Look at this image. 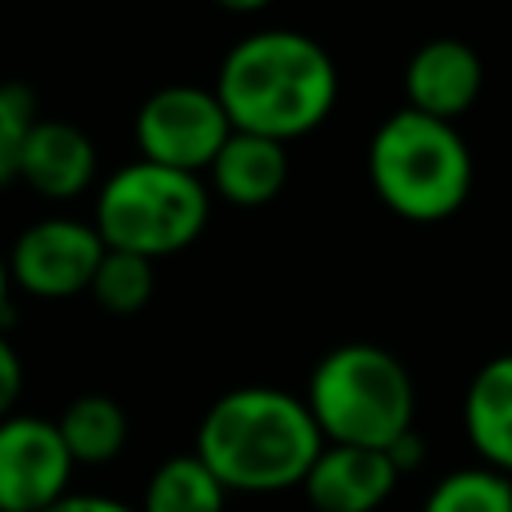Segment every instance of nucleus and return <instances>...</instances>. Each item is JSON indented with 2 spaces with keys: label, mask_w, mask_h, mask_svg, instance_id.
Wrapping results in <instances>:
<instances>
[{
  "label": "nucleus",
  "mask_w": 512,
  "mask_h": 512,
  "mask_svg": "<svg viewBox=\"0 0 512 512\" xmlns=\"http://www.w3.org/2000/svg\"><path fill=\"white\" fill-rule=\"evenodd\" d=\"M220 8H228V12H260L268 0H216Z\"/></svg>",
  "instance_id": "4be33fe9"
},
{
  "label": "nucleus",
  "mask_w": 512,
  "mask_h": 512,
  "mask_svg": "<svg viewBox=\"0 0 512 512\" xmlns=\"http://www.w3.org/2000/svg\"><path fill=\"white\" fill-rule=\"evenodd\" d=\"M212 188L236 204V208H260L268 204L284 180H288V148L280 140L256 136V132H236L224 140L216 160L208 164Z\"/></svg>",
  "instance_id": "f8f14e48"
},
{
  "label": "nucleus",
  "mask_w": 512,
  "mask_h": 512,
  "mask_svg": "<svg viewBox=\"0 0 512 512\" xmlns=\"http://www.w3.org/2000/svg\"><path fill=\"white\" fill-rule=\"evenodd\" d=\"M368 180L396 216L436 224L468 200L472 156L456 124L400 108L368 140Z\"/></svg>",
  "instance_id": "7ed1b4c3"
},
{
  "label": "nucleus",
  "mask_w": 512,
  "mask_h": 512,
  "mask_svg": "<svg viewBox=\"0 0 512 512\" xmlns=\"http://www.w3.org/2000/svg\"><path fill=\"white\" fill-rule=\"evenodd\" d=\"M76 460L56 420L12 412L0 420V512H44L68 496Z\"/></svg>",
  "instance_id": "6e6552de"
},
{
  "label": "nucleus",
  "mask_w": 512,
  "mask_h": 512,
  "mask_svg": "<svg viewBox=\"0 0 512 512\" xmlns=\"http://www.w3.org/2000/svg\"><path fill=\"white\" fill-rule=\"evenodd\" d=\"M32 124H36L32 92L20 84H0V188L20 176V152Z\"/></svg>",
  "instance_id": "a211bd4d"
},
{
  "label": "nucleus",
  "mask_w": 512,
  "mask_h": 512,
  "mask_svg": "<svg viewBox=\"0 0 512 512\" xmlns=\"http://www.w3.org/2000/svg\"><path fill=\"white\" fill-rule=\"evenodd\" d=\"M336 64L320 40L292 28H260L236 40L216 72V96L236 132L296 140L320 128L336 104Z\"/></svg>",
  "instance_id": "f257e3e1"
},
{
  "label": "nucleus",
  "mask_w": 512,
  "mask_h": 512,
  "mask_svg": "<svg viewBox=\"0 0 512 512\" xmlns=\"http://www.w3.org/2000/svg\"><path fill=\"white\" fill-rule=\"evenodd\" d=\"M44 512H136V508H128L124 500H112V496H92V492H68V496H60L52 508H44Z\"/></svg>",
  "instance_id": "aec40b11"
},
{
  "label": "nucleus",
  "mask_w": 512,
  "mask_h": 512,
  "mask_svg": "<svg viewBox=\"0 0 512 512\" xmlns=\"http://www.w3.org/2000/svg\"><path fill=\"white\" fill-rule=\"evenodd\" d=\"M48 200H72L96 180V144L68 120H40L24 136L20 176Z\"/></svg>",
  "instance_id": "9b49d317"
},
{
  "label": "nucleus",
  "mask_w": 512,
  "mask_h": 512,
  "mask_svg": "<svg viewBox=\"0 0 512 512\" xmlns=\"http://www.w3.org/2000/svg\"><path fill=\"white\" fill-rule=\"evenodd\" d=\"M324 436L304 396L248 384L212 400L196 432V456L228 492H280L304 480Z\"/></svg>",
  "instance_id": "f03ea898"
},
{
  "label": "nucleus",
  "mask_w": 512,
  "mask_h": 512,
  "mask_svg": "<svg viewBox=\"0 0 512 512\" xmlns=\"http://www.w3.org/2000/svg\"><path fill=\"white\" fill-rule=\"evenodd\" d=\"M20 392H24V364H20V352L8 340V332L0 328V420L12 416Z\"/></svg>",
  "instance_id": "6ab92c4d"
},
{
  "label": "nucleus",
  "mask_w": 512,
  "mask_h": 512,
  "mask_svg": "<svg viewBox=\"0 0 512 512\" xmlns=\"http://www.w3.org/2000/svg\"><path fill=\"white\" fill-rule=\"evenodd\" d=\"M108 244L100 240L96 224L72 220V216H48L28 224L12 252L8 272L12 284L40 300H64L92 288V276L104 260Z\"/></svg>",
  "instance_id": "0eeeda50"
},
{
  "label": "nucleus",
  "mask_w": 512,
  "mask_h": 512,
  "mask_svg": "<svg viewBox=\"0 0 512 512\" xmlns=\"http://www.w3.org/2000/svg\"><path fill=\"white\" fill-rule=\"evenodd\" d=\"M420 512H512V476L488 464L448 472L428 492Z\"/></svg>",
  "instance_id": "f3484780"
},
{
  "label": "nucleus",
  "mask_w": 512,
  "mask_h": 512,
  "mask_svg": "<svg viewBox=\"0 0 512 512\" xmlns=\"http://www.w3.org/2000/svg\"><path fill=\"white\" fill-rule=\"evenodd\" d=\"M464 432L476 456L512 476V352L492 356L464 392Z\"/></svg>",
  "instance_id": "ddd939ff"
},
{
  "label": "nucleus",
  "mask_w": 512,
  "mask_h": 512,
  "mask_svg": "<svg viewBox=\"0 0 512 512\" xmlns=\"http://www.w3.org/2000/svg\"><path fill=\"white\" fill-rule=\"evenodd\" d=\"M400 480V468L384 448L328 444L304 472L300 488L316 512H376Z\"/></svg>",
  "instance_id": "1a4fd4ad"
},
{
  "label": "nucleus",
  "mask_w": 512,
  "mask_h": 512,
  "mask_svg": "<svg viewBox=\"0 0 512 512\" xmlns=\"http://www.w3.org/2000/svg\"><path fill=\"white\" fill-rule=\"evenodd\" d=\"M56 428L76 464H108L112 456H120V448L128 440V416L104 392L76 396L64 408V416L56 420Z\"/></svg>",
  "instance_id": "4468645a"
},
{
  "label": "nucleus",
  "mask_w": 512,
  "mask_h": 512,
  "mask_svg": "<svg viewBox=\"0 0 512 512\" xmlns=\"http://www.w3.org/2000/svg\"><path fill=\"white\" fill-rule=\"evenodd\" d=\"M224 504H228V488L196 452H188L164 460L148 476L140 512H224Z\"/></svg>",
  "instance_id": "2eb2a0df"
},
{
  "label": "nucleus",
  "mask_w": 512,
  "mask_h": 512,
  "mask_svg": "<svg viewBox=\"0 0 512 512\" xmlns=\"http://www.w3.org/2000/svg\"><path fill=\"white\" fill-rule=\"evenodd\" d=\"M92 224L108 248L160 260L184 252L204 232L208 188L192 172L132 160L100 184Z\"/></svg>",
  "instance_id": "39448f33"
},
{
  "label": "nucleus",
  "mask_w": 512,
  "mask_h": 512,
  "mask_svg": "<svg viewBox=\"0 0 512 512\" xmlns=\"http://www.w3.org/2000/svg\"><path fill=\"white\" fill-rule=\"evenodd\" d=\"M152 288H156V272H152V260L148 256H136V252H120V248H108L96 276H92V296L104 312L112 316H132L140 312L148 300H152Z\"/></svg>",
  "instance_id": "dca6fc26"
},
{
  "label": "nucleus",
  "mask_w": 512,
  "mask_h": 512,
  "mask_svg": "<svg viewBox=\"0 0 512 512\" xmlns=\"http://www.w3.org/2000/svg\"><path fill=\"white\" fill-rule=\"evenodd\" d=\"M484 88V64L472 52V44L456 36H436L420 44L404 68V92L408 108L456 124Z\"/></svg>",
  "instance_id": "9d476101"
},
{
  "label": "nucleus",
  "mask_w": 512,
  "mask_h": 512,
  "mask_svg": "<svg viewBox=\"0 0 512 512\" xmlns=\"http://www.w3.org/2000/svg\"><path fill=\"white\" fill-rule=\"evenodd\" d=\"M308 412L328 444L392 448L412 432L416 388L408 368L380 344H340L324 352L308 376Z\"/></svg>",
  "instance_id": "20e7f679"
},
{
  "label": "nucleus",
  "mask_w": 512,
  "mask_h": 512,
  "mask_svg": "<svg viewBox=\"0 0 512 512\" xmlns=\"http://www.w3.org/2000/svg\"><path fill=\"white\" fill-rule=\"evenodd\" d=\"M8 292H12V272H8V256L0 252V328L8 324L12 308H8Z\"/></svg>",
  "instance_id": "412c9836"
},
{
  "label": "nucleus",
  "mask_w": 512,
  "mask_h": 512,
  "mask_svg": "<svg viewBox=\"0 0 512 512\" xmlns=\"http://www.w3.org/2000/svg\"><path fill=\"white\" fill-rule=\"evenodd\" d=\"M132 132H136L140 160L200 176L232 136V120L216 88L168 84L140 104Z\"/></svg>",
  "instance_id": "423d86ee"
}]
</instances>
